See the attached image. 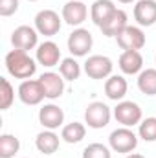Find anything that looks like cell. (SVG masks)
Instances as JSON below:
<instances>
[{"mask_svg": "<svg viewBox=\"0 0 156 158\" xmlns=\"http://www.w3.org/2000/svg\"><path fill=\"white\" fill-rule=\"evenodd\" d=\"M6 70L15 79H31L37 72V63L28 55V52L13 48L6 55Z\"/></svg>", "mask_w": 156, "mask_h": 158, "instance_id": "obj_1", "label": "cell"}, {"mask_svg": "<svg viewBox=\"0 0 156 158\" xmlns=\"http://www.w3.org/2000/svg\"><path fill=\"white\" fill-rule=\"evenodd\" d=\"M109 145L112 151L121 153V155H130L136 147H138V136L134 134V131H130V127H119L116 131L110 132L109 136Z\"/></svg>", "mask_w": 156, "mask_h": 158, "instance_id": "obj_2", "label": "cell"}, {"mask_svg": "<svg viewBox=\"0 0 156 158\" xmlns=\"http://www.w3.org/2000/svg\"><path fill=\"white\" fill-rule=\"evenodd\" d=\"M61 26L63 17H59V13L53 9H40L35 15V30L39 31V35L53 37L61 31Z\"/></svg>", "mask_w": 156, "mask_h": 158, "instance_id": "obj_3", "label": "cell"}, {"mask_svg": "<svg viewBox=\"0 0 156 158\" xmlns=\"http://www.w3.org/2000/svg\"><path fill=\"white\" fill-rule=\"evenodd\" d=\"M110 107L103 101H92L84 110V123L90 129H103L110 123Z\"/></svg>", "mask_w": 156, "mask_h": 158, "instance_id": "obj_4", "label": "cell"}, {"mask_svg": "<svg viewBox=\"0 0 156 158\" xmlns=\"http://www.w3.org/2000/svg\"><path fill=\"white\" fill-rule=\"evenodd\" d=\"M114 118L123 127H134L142 123L143 112H142V107L134 101H117L114 109Z\"/></svg>", "mask_w": 156, "mask_h": 158, "instance_id": "obj_5", "label": "cell"}, {"mask_svg": "<svg viewBox=\"0 0 156 158\" xmlns=\"http://www.w3.org/2000/svg\"><path fill=\"white\" fill-rule=\"evenodd\" d=\"M112 59L107 55H90L84 61V74L90 79H109L112 76Z\"/></svg>", "mask_w": 156, "mask_h": 158, "instance_id": "obj_6", "label": "cell"}, {"mask_svg": "<svg viewBox=\"0 0 156 158\" xmlns=\"http://www.w3.org/2000/svg\"><path fill=\"white\" fill-rule=\"evenodd\" d=\"M68 50L72 53V57H84L88 55V52L94 46V37L88 30L84 28H76L70 35H68Z\"/></svg>", "mask_w": 156, "mask_h": 158, "instance_id": "obj_7", "label": "cell"}, {"mask_svg": "<svg viewBox=\"0 0 156 158\" xmlns=\"http://www.w3.org/2000/svg\"><path fill=\"white\" fill-rule=\"evenodd\" d=\"M11 44L17 50L30 52L39 46V31L31 26H18L11 33Z\"/></svg>", "mask_w": 156, "mask_h": 158, "instance_id": "obj_8", "label": "cell"}, {"mask_svg": "<svg viewBox=\"0 0 156 158\" xmlns=\"http://www.w3.org/2000/svg\"><path fill=\"white\" fill-rule=\"evenodd\" d=\"M44 98H46L44 88H42L39 79H24L18 85V99L24 105H30V107L39 105Z\"/></svg>", "mask_w": 156, "mask_h": 158, "instance_id": "obj_9", "label": "cell"}, {"mask_svg": "<svg viewBox=\"0 0 156 158\" xmlns=\"http://www.w3.org/2000/svg\"><path fill=\"white\" fill-rule=\"evenodd\" d=\"M117 40V46L125 52V50H142L143 46H145V33H143V30L140 28V26H127L119 35L116 37Z\"/></svg>", "mask_w": 156, "mask_h": 158, "instance_id": "obj_10", "label": "cell"}, {"mask_svg": "<svg viewBox=\"0 0 156 158\" xmlns=\"http://www.w3.org/2000/svg\"><path fill=\"white\" fill-rule=\"evenodd\" d=\"M61 17L68 26H81L88 17V7L83 0H70L63 6Z\"/></svg>", "mask_w": 156, "mask_h": 158, "instance_id": "obj_11", "label": "cell"}, {"mask_svg": "<svg viewBox=\"0 0 156 158\" xmlns=\"http://www.w3.org/2000/svg\"><path fill=\"white\" fill-rule=\"evenodd\" d=\"M35 59H37L39 64L46 66V68H53V66L59 64V61H63L61 59V50L53 40L40 42L37 46V52H35Z\"/></svg>", "mask_w": 156, "mask_h": 158, "instance_id": "obj_12", "label": "cell"}, {"mask_svg": "<svg viewBox=\"0 0 156 158\" xmlns=\"http://www.w3.org/2000/svg\"><path fill=\"white\" fill-rule=\"evenodd\" d=\"M46 99H57L64 92V77L57 72H44L39 77Z\"/></svg>", "mask_w": 156, "mask_h": 158, "instance_id": "obj_13", "label": "cell"}, {"mask_svg": "<svg viewBox=\"0 0 156 158\" xmlns=\"http://www.w3.org/2000/svg\"><path fill=\"white\" fill-rule=\"evenodd\" d=\"M39 121L44 129L55 131V129H59V127L64 123V112H63L61 107H57V105H53V103H48V105L40 107Z\"/></svg>", "mask_w": 156, "mask_h": 158, "instance_id": "obj_14", "label": "cell"}, {"mask_svg": "<svg viewBox=\"0 0 156 158\" xmlns=\"http://www.w3.org/2000/svg\"><path fill=\"white\" fill-rule=\"evenodd\" d=\"M134 20L140 28L153 26L156 22V0H138L134 6Z\"/></svg>", "mask_w": 156, "mask_h": 158, "instance_id": "obj_15", "label": "cell"}, {"mask_svg": "<svg viewBox=\"0 0 156 158\" xmlns=\"http://www.w3.org/2000/svg\"><path fill=\"white\" fill-rule=\"evenodd\" d=\"M127 26H129V17H127V13H125L123 9H116V11L99 26V30L103 31L105 37H117Z\"/></svg>", "mask_w": 156, "mask_h": 158, "instance_id": "obj_16", "label": "cell"}, {"mask_svg": "<svg viewBox=\"0 0 156 158\" xmlns=\"http://www.w3.org/2000/svg\"><path fill=\"white\" fill-rule=\"evenodd\" d=\"M119 70L127 76H134V74H140L143 70V57L138 50H125L121 55H119Z\"/></svg>", "mask_w": 156, "mask_h": 158, "instance_id": "obj_17", "label": "cell"}, {"mask_svg": "<svg viewBox=\"0 0 156 158\" xmlns=\"http://www.w3.org/2000/svg\"><path fill=\"white\" fill-rule=\"evenodd\" d=\"M127 90H129V83L123 76H110L105 81V94L112 101H123Z\"/></svg>", "mask_w": 156, "mask_h": 158, "instance_id": "obj_18", "label": "cell"}, {"mask_svg": "<svg viewBox=\"0 0 156 158\" xmlns=\"http://www.w3.org/2000/svg\"><path fill=\"white\" fill-rule=\"evenodd\" d=\"M59 145H61L59 136L53 131H48V129H44L42 132H39L37 138H35V147L42 155H53V153H57Z\"/></svg>", "mask_w": 156, "mask_h": 158, "instance_id": "obj_19", "label": "cell"}, {"mask_svg": "<svg viewBox=\"0 0 156 158\" xmlns=\"http://www.w3.org/2000/svg\"><path fill=\"white\" fill-rule=\"evenodd\" d=\"M117 7L114 6L112 0H96L90 7V19L96 26H101Z\"/></svg>", "mask_w": 156, "mask_h": 158, "instance_id": "obj_20", "label": "cell"}, {"mask_svg": "<svg viewBox=\"0 0 156 158\" xmlns=\"http://www.w3.org/2000/svg\"><path fill=\"white\" fill-rule=\"evenodd\" d=\"M138 88L145 96H156V68H147L138 74Z\"/></svg>", "mask_w": 156, "mask_h": 158, "instance_id": "obj_21", "label": "cell"}, {"mask_svg": "<svg viewBox=\"0 0 156 158\" xmlns=\"http://www.w3.org/2000/svg\"><path fill=\"white\" fill-rule=\"evenodd\" d=\"M84 136H86V127L79 121H72V123L64 125L61 131V138L66 143H79Z\"/></svg>", "mask_w": 156, "mask_h": 158, "instance_id": "obj_22", "label": "cell"}, {"mask_svg": "<svg viewBox=\"0 0 156 158\" xmlns=\"http://www.w3.org/2000/svg\"><path fill=\"white\" fill-rule=\"evenodd\" d=\"M59 74L64 77V81H77L81 76V64L76 61V57H66L59 64Z\"/></svg>", "mask_w": 156, "mask_h": 158, "instance_id": "obj_23", "label": "cell"}, {"mask_svg": "<svg viewBox=\"0 0 156 158\" xmlns=\"http://www.w3.org/2000/svg\"><path fill=\"white\" fill-rule=\"evenodd\" d=\"M20 149V142L13 134L0 136V158H13Z\"/></svg>", "mask_w": 156, "mask_h": 158, "instance_id": "obj_24", "label": "cell"}, {"mask_svg": "<svg viewBox=\"0 0 156 158\" xmlns=\"http://www.w3.org/2000/svg\"><path fill=\"white\" fill-rule=\"evenodd\" d=\"M15 101V88L9 79L0 77V110H7Z\"/></svg>", "mask_w": 156, "mask_h": 158, "instance_id": "obj_25", "label": "cell"}, {"mask_svg": "<svg viewBox=\"0 0 156 158\" xmlns=\"http://www.w3.org/2000/svg\"><path fill=\"white\" fill-rule=\"evenodd\" d=\"M138 136L143 142H156V118L154 116L142 119V123L138 127Z\"/></svg>", "mask_w": 156, "mask_h": 158, "instance_id": "obj_26", "label": "cell"}, {"mask_svg": "<svg viewBox=\"0 0 156 158\" xmlns=\"http://www.w3.org/2000/svg\"><path fill=\"white\" fill-rule=\"evenodd\" d=\"M83 158H112V153L103 143H90L84 147Z\"/></svg>", "mask_w": 156, "mask_h": 158, "instance_id": "obj_27", "label": "cell"}, {"mask_svg": "<svg viewBox=\"0 0 156 158\" xmlns=\"http://www.w3.org/2000/svg\"><path fill=\"white\" fill-rule=\"evenodd\" d=\"M18 11V0H0V15L11 17Z\"/></svg>", "mask_w": 156, "mask_h": 158, "instance_id": "obj_28", "label": "cell"}, {"mask_svg": "<svg viewBox=\"0 0 156 158\" xmlns=\"http://www.w3.org/2000/svg\"><path fill=\"white\" fill-rule=\"evenodd\" d=\"M125 158H145L143 155H140V153H130V155H127Z\"/></svg>", "mask_w": 156, "mask_h": 158, "instance_id": "obj_29", "label": "cell"}, {"mask_svg": "<svg viewBox=\"0 0 156 158\" xmlns=\"http://www.w3.org/2000/svg\"><path fill=\"white\" fill-rule=\"evenodd\" d=\"M117 2H121V4H130V2H134V0H117Z\"/></svg>", "mask_w": 156, "mask_h": 158, "instance_id": "obj_30", "label": "cell"}, {"mask_svg": "<svg viewBox=\"0 0 156 158\" xmlns=\"http://www.w3.org/2000/svg\"><path fill=\"white\" fill-rule=\"evenodd\" d=\"M30 2H39V0H30Z\"/></svg>", "mask_w": 156, "mask_h": 158, "instance_id": "obj_31", "label": "cell"}, {"mask_svg": "<svg viewBox=\"0 0 156 158\" xmlns=\"http://www.w3.org/2000/svg\"><path fill=\"white\" fill-rule=\"evenodd\" d=\"M154 63H156V55H154Z\"/></svg>", "mask_w": 156, "mask_h": 158, "instance_id": "obj_32", "label": "cell"}]
</instances>
